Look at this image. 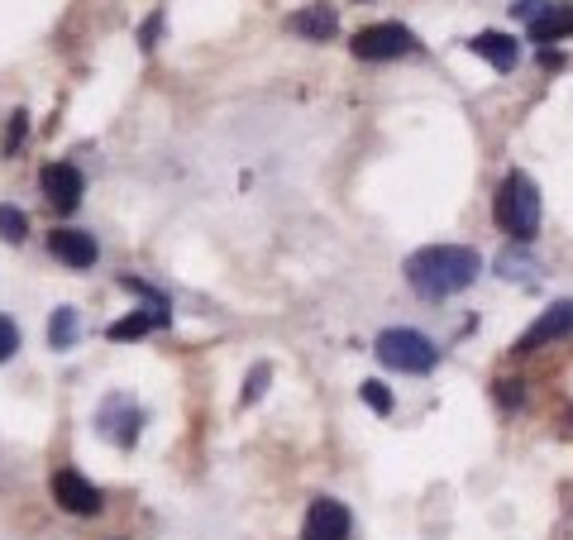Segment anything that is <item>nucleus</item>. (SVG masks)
<instances>
[{
  "label": "nucleus",
  "instance_id": "nucleus-1",
  "mask_svg": "<svg viewBox=\"0 0 573 540\" xmlns=\"http://www.w3.org/2000/svg\"><path fill=\"white\" fill-rule=\"evenodd\" d=\"M478 249L469 244H425L406 259V282L425 297V302H445V297L463 292V287L478 282Z\"/></svg>",
  "mask_w": 573,
  "mask_h": 540
},
{
  "label": "nucleus",
  "instance_id": "nucleus-2",
  "mask_svg": "<svg viewBox=\"0 0 573 540\" xmlns=\"http://www.w3.org/2000/svg\"><path fill=\"white\" fill-rule=\"evenodd\" d=\"M493 221L501 235L521 239V244H531L535 235H540V191H535L531 173H507L493 197Z\"/></svg>",
  "mask_w": 573,
  "mask_h": 540
},
{
  "label": "nucleus",
  "instance_id": "nucleus-3",
  "mask_svg": "<svg viewBox=\"0 0 573 540\" xmlns=\"http://www.w3.org/2000/svg\"><path fill=\"white\" fill-rule=\"evenodd\" d=\"M373 354L392 368V374H430V368L440 364V344L430 340V335L406 330V326L382 330L373 340Z\"/></svg>",
  "mask_w": 573,
  "mask_h": 540
},
{
  "label": "nucleus",
  "instance_id": "nucleus-4",
  "mask_svg": "<svg viewBox=\"0 0 573 540\" xmlns=\"http://www.w3.org/2000/svg\"><path fill=\"white\" fill-rule=\"evenodd\" d=\"M354 58L358 63H392V58H406V53H416V34L406 29V24L397 20H382V24H368V29H358L354 34Z\"/></svg>",
  "mask_w": 573,
  "mask_h": 540
},
{
  "label": "nucleus",
  "instance_id": "nucleus-5",
  "mask_svg": "<svg viewBox=\"0 0 573 540\" xmlns=\"http://www.w3.org/2000/svg\"><path fill=\"white\" fill-rule=\"evenodd\" d=\"M569 335H573V302H555V306H545L540 316L521 330V340L511 344V350H517V354H535V350H545V344L569 340Z\"/></svg>",
  "mask_w": 573,
  "mask_h": 540
},
{
  "label": "nucleus",
  "instance_id": "nucleus-6",
  "mask_svg": "<svg viewBox=\"0 0 573 540\" xmlns=\"http://www.w3.org/2000/svg\"><path fill=\"white\" fill-rule=\"evenodd\" d=\"M48 493H53V502L63 512H72V517H96L101 512V488L87 484L77 469H58L53 478H48Z\"/></svg>",
  "mask_w": 573,
  "mask_h": 540
},
{
  "label": "nucleus",
  "instance_id": "nucleus-7",
  "mask_svg": "<svg viewBox=\"0 0 573 540\" xmlns=\"http://www.w3.org/2000/svg\"><path fill=\"white\" fill-rule=\"evenodd\" d=\"M349 531H354V517L340 498H316L306 507L302 540H349Z\"/></svg>",
  "mask_w": 573,
  "mask_h": 540
},
{
  "label": "nucleus",
  "instance_id": "nucleus-8",
  "mask_svg": "<svg viewBox=\"0 0 573 540\" xmlns=\"http://www.w3.org/2000/svg\"><path fill=\"white\" fill-rule=\"evenodd\" d=\"M39 187H43L48 206H53L58 215H72V211L81 206V191H87V177H81L72 163H48L43 173H39Z\"/></svg>",
  "mask_w": 573,
  "mask_h": 540
},
{
  "label": "nucleus",
  "instance_id": "nucleus-9",
  "mask_svg": "<svg viewBox=\"0 0 573 540\" xmlns=\"http://www.w3.org/2000/svg\"><path fill=\"white\" fill-rule=\"evenodd\" d=\"M96 430H101L111 445H119V450H129L139 440V430H143V412L129 398H111L96 412Z\"/></svg>",
  "mask_w": 573,
  "mask_h": 540
},
{
  "label": "nucleus",
  "instance_id": "nucleus-10",
  "mask_svg": "<svg viewBox=\"0 0 573 540\" xmlns=\"http://www.w3.org/2000/svg\"><path fill=\"white\" fill-rule=\"evenodd\" d=\"M286 29L296 34V39H310V43H326L334 39V29H340V15L320 0V5H306V10H296L292 20H286Z\"/></svg>",
  "mask_w": 573,
  "mask_h": 540
},
{
  "label": "nucleus",
  "instance_id": "nucleus-11",
  "mask_svg": "<svg viewBox=\"0 0 573 540\" xmlns=\"http://www.w3.org/2000/svg\"><path fill=\"white\" fill-rule=\"evenodd\" d=\"M48 249H53V259H63L67 268H91L96 254H101L87 230H53L48 235Z\"/></svg>",
  "mask_w": 573,
  "mask_h": 540
},
{
  "label": "nucleus",
  "instance_id": "nucleus-12",
  "mask_svg": "<svg viewBox=\"0 0 573 540\" xmlns=\"http://www.w3.org/2000/svg\"><path fill=\"white\" fill-rule=\"evenodd\" d=\"M525 29H531V39L540 43V48H549L555 39H569V34H573V5H559V0H549L540 15L525 24Z\"/></svg>",
  "mask_w": 573,
  "mask_h": 540
},
{
  "label": "nucleus",
  "instance_id": "nucleus-13",
  "mask_svg": "<svg viewBox=\"0 0 573 540\" xmlns=\"http://www.w3.org/2000/svg\"><path fill=\"white\" fill-rule=\"evenodd\" d=\"M469 48L478 58H487L497 72H511L521 63V43L511 39V34H497V29H487V34H478V39H469Z\"/></svg>",
  "mask_w": 573,
  "mask_h": 540
},
{
  "label": "nucleus",
  "instance_id": "nucleus-14",
  "mask_svg": "<svg viewBox=\"0 0 573 540\" xmlns=\"http://www.w3.org/2000/svg\"><path fill=\"white\" fill-rule=\"evenodd\" d=\"M163 321H167V311H129V316H119L111 326V340H139V335H149Z\"/></svg>",
  "mask_w": 573,
  "mask_h": 540
},
{
  "label": "nucleus",
  "instance_id": "nucleus-15",
  "mask_svg": "<svg viewBox=\"0 0 573 540\" xmlns=\"http://www.w3.org/2000/svg\"><path fill=\"white\" fill-rule=\"evenodd\" d=\"M48 344H53V350H72V344H77V311L72 306L53 311V321H48Z\"/></svg>",
  "mask_w": 573,
  "mask_h": 540
},
{
  "label": "nucleus",
  "instance_id": "nucleus-16",
  "mask_svg": "<svg viewBox=\"0 0 573 540\" xmlns=\"http://www.w3.org/2000/svg\"><path fill=\"white\" fill-rule=\"evenodd\" d=\"M24 235H29V215L20 206H0V239L5 244H24Z\"/></svg>",
  "mask_w": 573,
  "mask_h": 540
},
{
  "label": "nucleus",
  "instance_id": "nucleus-17",
  "mask_svg": "<svg viewBox=\"0 0 573 540\" xmlns=\"http://www.w3.org/2000/svg\"><path fill=\"white\" fill-rule=\"evenodd\" d=\"M24 135H29V115H24V111H10V120H5V139H0V153H20Z\"/></svg>",
  "mask_w": 573,
  "mask_h": 540
},
{
  "label": "nucleus",
  "instance_id": "nucleus-18",
  "mask_svg": "<svg viewBox=\"0 0 573 540\" xmlns=\"http://www.w3.org/2000/svg\"><path fill=\"white\" fill-rule=\"evenodd\" d=\"M358 398H364L368 406H373V412H378V416H392V392H387V388H382V382H378V378H364V388H358Z\"/></svg>",
  "mask_w": 573,
  "mask_h": 540
},
{
  "label": "nucleus",
  "instance_id": "nucleus-19",
  "mask_svg": "<svg viewBox=\"0 0 573 540\" xmlns=\"http://www.w3.org/2000/svg\"><path fill=\"white\" fill-rule=\"evenodd\" d=\"M268 378H272V368H268V364H258V368H254V374H249V378H244V406L263 398V388H268Z\"/></svg>",
  "mask_w": 573,
  "mask_h": 540
},
{
  "label": "nucleus",
  "instance_id": "nucleus-20",
  "mask_svg": "<svg viewBox=\"0 0 573 540\" xmlns=\"http://www.w3.org/2000/svg\"><path fill=\"white\" fill-rule=\"evenodd\" d=\"M20 350V330H15V321L10 316H0V364H5L10 354Z\"/></svg>",
  "mask_w": 573,
  "mask_h": 540
},
{
  "label": "nucleus",
  "instance_id": "nucleus-21",
  "mask_svg": "<svg viewBox=\"0 0 573 540\" xmlns=\"http://www.w3.org/2000/svg\"><path fill=\"white\" fill-rule=\"evenodd\" d=\"M521 398H525L521 378H501V382H497V402H501V406H521Z\"/></svg>",
  "mask_w": 573,
  "mask_h": 540
},
{
  "label": "nucleus",
  "instance_id": "nucleus-22",
  "mask_svg": "<svg viewBox=\"0 0 573 540\" xmlns=\"http://www.w3.org/2000/svg\"><path fill=\"white\" fill-rule=\"evenodd\" d=\"M158 29H163V15L143 20V29H139V48H143V53H153V48H158Z\"/></svg>",
  "mask_w": 573,
  "mask_h": 540
},
{
  "label": "nucleus",
  "instance_id": "nucleus-23",
  "mask_svg": "<svg viewBox=\"0 0 573 540\" xmlns=\"http://www.w3.org/2000/svg\"><path fill=\"white\" fill-rule=\"evenodd\" d=\"M545 5H549V0H517V10H511V15L531 24V20H535V15H540V10H545Z\"/></svg>",
  "mask_w": 573,
  "mask_h": 540
},
{
  "label": "nucleus",
  "instance_id": "nucleus-24",
  "mask_svg": "<svg viewBox=\"0 0 573 540\" xmlns=\"http://www.w3.org/2000/svg\"><path fill=\"white\" fill-rule=\"evenodd\" d=\"M540 63H545V67H564V53H555V48H545V53H540Z\"/></svg>",
  "mask_w": 573,
  "mask_h": 540
},
{
  "label": "nucleus",
  "instance_id": "nucleus-25",
  "mask_svg": "<svg viewBox=\"0 0 573 540\" xmlns=\"http://www.w3.org/2000/svg\"><path fill=\"white\" fill-rule=\"evenodd\" d=\"M358 5H368V0H358Z\"/></svg>",
  "mask_w": 573,
  "mask_h": 540
}]
</instances>
